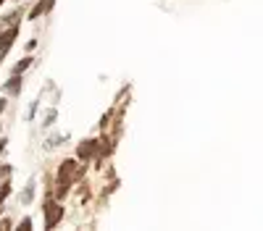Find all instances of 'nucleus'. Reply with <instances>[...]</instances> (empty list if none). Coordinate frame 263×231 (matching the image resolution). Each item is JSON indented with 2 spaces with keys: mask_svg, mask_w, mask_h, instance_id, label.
<instances>
[{
  "mask_svg": "<svg viewBox=\"0 0 263 231\" xmlns=\"http://www.w3.org/2000/svg\"><path fill=\"white\" fill-rule=\"evenodd\" d=\"M84 174V165H79L77 160H66L61 163V171H58V189H55V197H63L66 192L71 189V184Z\"/></svg>",
  "mask_w": 263,
  "mask_h": 231,
  "instance_id": "nucleus-1",
  "label": "nucleus"
},
{
  "mask_svg": "<svg viewBox=\"0 0 263 231\" xmlns=\"http://www.w3.org/2000/svg\"><path fill=\"white\" fill-rule=\"evenodd\" d=\"M45 228H55V223L63 218V207L58 205V202H53V200H48L45 202Z\"/></svg>",
  "mask_w": 263,
  "mask_h": 231,
  "instance_id": "nucleus-2",
  "label": "nucleus"
},
{
  "mask_svg": "<svg viewBox=\"0 0 263 231\" xmlns=\"http://www.w3.org/2000/svg\"><path fill=\"white\" fill-rule=\"evenodd\" d=\"M55 6V0H42V3H37L34 8H32V13H29V18H40L42 13H48L50 8Z\"/></svg>",
  "mask_w": 263,
  "mask_h": 231,
  "instance_id": "nucleus-3",
  "label": "nucleus"
},
{
  "mask_svg": "<svg viewBox=\"0 0 263 231\" xmlns=\"http://www.w3.org/2000/svg\"><path fill=\"white\" fill-rule=\"evenodd\" d=\"M16 39V27H11L8 32H3L0 34V53H6L8 48H11V42Z\"/></svg>",
  "mask_w": 263,
  "mask_h": 231,
  "instance_id": "nucleus-4",
  "label": "nucleus"
},
{
  "mask_svg": "<svg viewBox=\"0 0 263 231\" xmlns=\"http://www.w3.org/2000/svg\"><path fill=\"white\" fill-rule=\"evenodd\" d=\"M95 150H98V142H95V139L82 142V144H79V158H92V155H95Z\"/></svg>",
  "mask_w": 263,
  "mask_h": 231,
  "instance_id": "nucleus-5",
  "label": "nucleus"
},
{
  "mask_svg": "<svg viewBox=\"0 0 263 231\" xmlns=\"http://www.w3.org/2000/svg\"><path fill=\"white\" fill-rule=\"evenodd\" d=\"M32 197H34V181H29V186L24 189V195H21V202H32Z\"/></svg>",
  "mask_w": 263,
  "mask_h": 231,
  "instance_id": "nucleus-6",
  "label": "nucleus"
},
{
  "mask_svg": "<svg viewBox=\"0 0 263 231\" xmlns=\"http://www.w3.org/2000/svg\"><path fill=\"white\" fill-rule=\"evenodd\" d=\"M18 90H21V79H18V76L8 79V84H6V92H18Z\"/></svg>",
  "mask_w": 263,
  "mask_h": 231,
  "instance_id": "nucleus-7",
  "label": "nucleus"
},
{
  "mask_svg": "<svg viewBox=\"0 0 263 231\" xmlns=\"http://www.w3.org/2000/svg\"><path fill=\"white\" fill-rule=\"evenodd\" d=\"M29 60H32V58H24V60H21L18 66H16V74H21V71H24V69H29Z\"/></svg>",
  "mask_w": 263,
  "mask_h": 231,
  "instance_id": "nucleus-8",
  "label": "nucleus"
},
{
  "mask_svg": "<svg viewBox=\"0 0 263 231\" xmlns=\"http://www.w3.org/2000/svg\"><path fill=\"white\" fill-rule=\"evenodd\" d=\"M55 121V111H48V116H45V126H50Z\"/></svg>",
  "mask_w": 263,
  "mask_h": 231,
  "instance_id": "nucleus-9",
  "label": "nucleus"
},
{
  "mask_svg": "<svg viewBox=\"0 0 263 231\" xmlns=\"http://www.w3.org/2000/svg\"><path fill=\"white\" fill-rule=\"evenodd\" d=\"M6 111V100H0V113H3Z\"/></svg>",
  "mask_w": 263,
  "mask_h": 231,
  "instance_id": "nucleus-10",
  "label": "nucleus"
},
{
  "mask_svg": "<svg viewBox=\"0 0 263 231\" xmlns=\"http://www.w3.org/2000/svg\"><path fill=\"white\" fill-rule=\"evenodd\" d=\"M3 3H6V0H0V6H3Z\"/></svg>",
  "mask_w": 263,
  "mask_h": 231,
  "instance_id": "nucleus-11",
  "label": "nucleus"
}]
</instances>
